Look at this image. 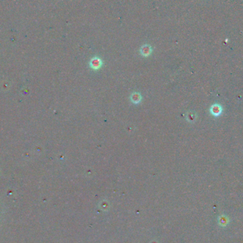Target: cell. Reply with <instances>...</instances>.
Listing matches in <instances>:
<instances>
[{
    "label": "cell",
    "instance_id": "6da1fadb",
    "mask_svg": "<svg viewBox=\"0 0 243 243\" xmlns=\"http://www.w3.org/2000/svg\"><path fill=\"white\" fill-rule=\"evenodd\" d=\"M103 65V61L99 57L95 56L93 58L90 59V62H89V66L91 69L95 70H97L100 68Z\"/></svg>",
    "mask_w": 243,
    "mask_h": 243
},
{
    "label": "cell",
    "instance_id": "7a4b0ae2",
    "mask_svg": "<svg viewBox=\"0 0 243 243\" xmlns=\"http://www.w3.org/2000/svg\"><path fill=\"white\" fill-rule=\"evenodd\" d=\"M140 54L143 57H148L153 52V48L151 45L148 44H144L140 48Z\"/></svg>",
    "mask_w": 243,
    "mask_h": 243
},
{
    "label": "cell",
    "instance_id": "3957f363",
    "mask_svg": "<svg viewBox=\"0 0 243 243\" xmlns=\"http://www.w3.org/2000/svg\"><path fill=\"white\" fill-rule=\"evenodd\" d=\"M141 94L139 92H134V93H131L130 96V100L132 103L134 104H138L141 101Z\"/></svg>",
    "mask_w": 243,
    "mask_h": 243
},
{
    "label": "cell",
    "instance_id": "277c9868",
    "mask_svg": "<svg viewBox=\"0 0 243 243\" xmlns=\"http://www.w3.org/2000/svg\"><path fill=\"white\" fill-rule=\"evenodd\" d=\"M218 222L221 226H224V227H225V226L227 225L229 222L228 217H226L225 215H220V217H219Z\"/></svg>",
    "mask_w": 243,
    "mask_h": 243
}]
</instances>
